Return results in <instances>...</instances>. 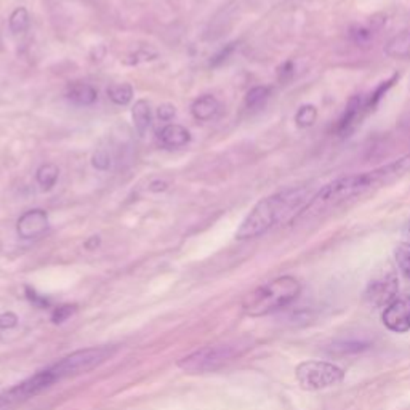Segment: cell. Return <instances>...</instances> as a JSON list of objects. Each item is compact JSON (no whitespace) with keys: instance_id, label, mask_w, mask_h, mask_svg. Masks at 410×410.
Instances as JSON below:
<instances>
[{"instance_id":"obj_1","label":"cell","mask_w":410,"mask_h":410,"mask_svg":"<svg viewBox=\"0 0 410 410\" xmlns=\"http://www.w3.org/2000/svg\"><path fill=\"white\" fill-rule=\"evenodd\" d=\"M410 174V154L399 158L390 164L381 165L379 169L358 175L342 176L338 180L328 183L314 197L308 202L303 208L296 213L292 221H300L305 218L316 217L332 207L335 208L344 202L353 201L354 197L363 196V194L374 191L377 188L386 186L390 183L399 180L404 175Z\"/></svg>"},{"instance_id":"obj_2","label":"cell","mask_w":410,"mask_h":410,"mask_svg":"<svg viewBox=\"0 0 410 410\" xmlns=\"http://www.w3.org/2000/svg\"><path fill=\"white\" fill-rule=\"evenodd\" d=\"M310 197V190L305 186L287 188L276 194L261 199L255 207L250 210L245 220L242 221L236 237L241 241L253 239L266 233L278 225L279 221L287 218L289 215H294L292 220L296 217V210H301V204Z\"/></svg>"},{"instance_id":"obj_3","label":"cell","mask_w":410,"mask_h":410,"mask_svg":"<svg viewBox=\"0 0 410 410\" xmlns=\"http://www.w3.org/2000/svg\"><path fill=\"white\" fill-rule=\"evenodd\" d=\"M300 294V280L294 276H282L260 285L247 295L242 301V310L250 317H263L290 306Z\"/></svg>"},{"instance_id":"obj_4","label":"cell","mask_w":410,"mask_h":410,"mask_svg":"<svg viewBox=\"0 0 410 410\" xmlns=\"http://www.w3.org/2000/svg\"><path fill=\"white\" fill-rule=\"evenodd\" d=\"M252 348V342L247 338L231 340V342L208 344L197 351L185 356L178 360V367L186 374H207L217 372L226 364L233 363Z\"/></svg>"},{"instance_id":"obj_5","label":"cell","mask_w":410,"mask_h":410,"mask_svg":"<svg viewBox=\"0 0 410 410\" xmlns=\"http://www.w3.org/2000/svg\"><path fill=\"white\" fill-rule=\"evenodd\" d=\"M114 353L116 347H95L79 349V351L68 354L66 358L58 360L56 364L48 367V369H50L56 381H59L69 379V377L87 374V372L96 369L98 365L105 364L107 359L112 358Z\"/></svg>"},{"instance_id":"obj_6","label":"cell","mask_w":410,"mask_h":410,"mask_svg":"<svg viewBox=\"0 0 410 410\" xmlns=\"http://www.w3.org/2000/svg\"><path fill=\"white\" fill-rule=\"evenodd\" d=\"M295 379L305 391H321L337 386L344 380V372L327 360H303L296 365Z\"/></svg>"},{"instance_id":"obj_7","label":"cell","mask_w":410,"mask_h":410,"mask_svg":"<svg viewBox=\"0 0 410 410\" xmlns=\"http://www.w3.org/2000/svg\"><path fill=\"white\" fill-rule=\"evenodd\" d=\"M399 280L393 268H386L375 274L367 284L364 301L370 308H386L397 296Z\"/></svg>"},{"instance_id":"obj_8","label":"cell","mask_w":410,"mask_h":410,"mask_svg":"<svg viewBox=\"0 0 410 410\" xmlns=\"http://www.w3.org/2000/svg\"><path fill=\"white\" fill-rule=\"evenodd\" d=\"M53 383H56V379L53 377L50 369L37 372V374L32 375L31 379L18 383L16 386L10 388L5 395L0 396V407L34 397L39 395V393L47 390V388H50Z\"/></svg>"},{"instance_id":"obj_9","label":"cell","mask_w":410,"mask_h":410,"mask_svg":"<svg viewBox=\"0 0 410 410\" xmlns=\"http://www.w3.org/2000/svg\"><path fill=\"white\" fill-rule=\"evenodd\" d=\"M381 319L390 332L407 333L410 331V295L396 296L385 308Z\"/></svg>"},{"instance_id":"obj_10","label":"cell","mask_w":410,"mask_h":410,"mask_svg":"<svg viewBox=\"0 0 410 410\" xmlns=\"http://www.w3.org/2000/svg\"><path fill=\"white\" fill-rule=\"evenodd\" d=\"M48 229V215L42 208H32L21 215L16 223V233L21 239H37Z\"/></svg>"},{"instance_id":"obj_11","label":"cell","mask_w":410,"mask_h":410,"mask_svg":"<svg viewBox=\"0 0 410 410\" xmlns=\"http://www.w3.org/2000/svg\"><path fill=\"white\" fill-rule=\"evenodd\" d=\"M372 348V342L364 337H348V338H338L333 342L331 347H327V353L331 356H354L367 351Z\"/></svg>"},{"instance_id":"obj_12","label":"cell","mask_w":410,"mask_h":410,"mask_svg":"<svg viewBox=\"0 0 410 410\" xmlns=\"http://www.w3.org/2000/svg\"><path fill=\"white\" fill-rule=\"evenodd\" d=\"M367 111H369V107H367V101L364 98H360V96H354V98L348 102L347 111H344L343 117L340 119L338 132L342 135H347L351 132V128L356 127V123L363 119V116Z\"/></svg>"},{"instance_id":"obj_13","label":"cell","mask_w":410,"mask_h":410,"mask_svg":"<svg viewBox=\"0 0 410 410\" xmlns=\"http://www.w3.org/2000/svg\"><path fill=\"white\" fill-rule=\"evenodd\" d=\"M159 138L165 148L178 149L186 146L191 142V133L183 126L178 123H169L159 132Z\"/></svg>"},{"instance_id":"obj_14","label":"cell","mask_w":410,"mask_h":410,"mask_svg":"<svg viewBox=\"0 0 410 410\" xmlns=\"http://www.w3.org/2000/svg\"><path fill=\"white\" fill-rule=\"evenodd\" d=\"M220 111V101L215 98L213 95H202L192 102L191 106V112L194 119L197 121H210L217 116V112Z\"/></svg>"},{"instance_id":"obj_15","label":"cell","mask_w":410,"mask_h":410,"mask_svg":"<svg viewBox=\"0 0 410 410\" xmlns=\"http://www.w3.org/2000/svg\"><path fill=\"white\" fill-rule=\"evenodd\" d=\"M68 98L80 106H91L98 98V91L90 84L74 82L68 87Z\"/></svg>"},{"instance_id":"obj_16","label":"cell","mask_w":410,"mask_h":410,"mask_svg":"<svg viewBox=\"0 0 410 410\" xmlns=\"http://www.w3.org/2000/svg\"><path fill=\"white\" fill-rule=\"evenodd\" d=\"M385 53L395 59H410V28L393 37L385 45Z\"/></svg>"},{"instance_id":"obj_17","label":"cell","mask_w":410,"mask_h":410,"mask_svg":"<svg viewBox=\"0 0 410 410\" xmlns=\"http://www.w3.org/2000/svg\"><path fill=\"white\" fill-rule=\"evenodd\" d=\"M132 117H133L135 130L138 132L139 137H144V135H146L149 130L151 122H153L149 102L146 100H138L137 102H135Z\"/></svg>"},{"instance_id":"obj_18","label":"cell","mask_w":410,"mask_h":410,"mask_svg":"<svg viewBox=\"0 0 410 410\" xmlns=\"http://www.w3.org/2000/svg\"><path fill=\"white\" fill-rule=\"evenodd\" d=\"M59 176V169L55 164H44L37 169V183H39L42 191H50L56 185Z\"/></svg>"},{"instance_id":"obj_19","label":"cell","mask_w":410,"mask_h":410,"mask_svg":"<svg viewBox=\"0 0 410 410\" xmlns=\"http://www.w3.org/2000/svg\"><path fill=\"white\" fill-rule=\"evenodd\" d=\"M107 96L117 106H126L133 98V89L130 84H112L107 89Z\"/></svg>"},{"instance_id":"obj_20","label":"cell","mask_w":410,"mask_h":410,"mask_svg":"<svg viewBox=\"0 0 410 410\" xmlns=\"http://www.w3.org/2000/svg\"><path fill=\"white\" fill-rule=\"evenodd\" d=\"M8 26H10V31H12L13 34H24V32L28 31V28H29L28 10H26L24 7L16 8L15 12L10 15Z\"/></svg>"},{"instance_id":"obj_21","label":"cell","mask_w":410,"mask_h":410,"mask_svg":"<svg viewBox=\"0 0 410 410\" xmlns=\"http://www.w3.org/2000/svg\"><path fill=\"white\" fill-rule=\"evenodd\" d=\"M395 258L397 268L410 280V242H402L395 249Z\"/></svg>"},{"instance_id":"obj_22","label":"cell","mask_w":410,"mask_h":410,"mask_svg":"<svg viewBox=\"0 0 410 410\" xmlns=\"http://www.w3.org/2000/svg\"><path fill=\"white\" fill-rule=\"evenodd\" d=\"M269 91L268 87H255L252 89L249 93L245 95V106L249 107V109H258V107H261L266 100L269 98Z\"/></svg>"},{"instance_id":"obj_23","label":"cell","mask_w":410,"mask_h":410,"mask_svg":"<svg viewBox=\"0 0 410 410\" xmlns=\"http://www.w3.org/2000/svg\"><path fill=\"white\" fill-rule=\"evenodd\" d=\"M316 117H317V111H316L314 106H311V105L303 106V107H300L298 112H296L295 122H296V126L301 127V128L311 127L312 123H314Z\"/></svg>"},{"instance_id":"obj_24","label":"cell","mask_w":410,"mask_h":410,"mask_svg":"<svg viewBox=\"0 0 410 410\" xmlns=\"http://www.w3.org/2000/svg\"><path fill=\"white\" fill-rule=\"evenodd\" d=\"M91 164H93V167L96 170H101V172H106L109 170L111 167V155L109 153H107L106 149H98L95 151L93 154V159H91Z\"/></svg>"},{"instance_id":"obj_25","label":"cell","mask_w":410,"mask_h":410,"mask_svg":"<svg viewBox=\"0 0 410 410\" xmlns=\"http://www.w3.org/2000/svg\"><path fill=\"white\" fill-rule=\"evenodd\" d=\"M175 114H176V109H175L174 105H162V106H159V109H158V116H159L160 121H164V122H170L172 119L175 117Z\"/></svg>"},{"instance_id":"obj_26","label":"cell","mask_w":410,"mask_h":410,"mask_svg":"<svg viewBox=\"0 0 410 410\" xmlns=\"http://www.w3.org/2000/svg\"><path fill=\"white\" fill-rule=\"evenodd\" d=\"M16 316L13 312H7V314L0 316V328H10L16 326Z\"/></svg>"},{"instance_id":"obj_27","label":"cell","mask_w":410,"mask_h":410,"mask_svg":"<svg viewBox=\"0 0 410 410\" xmlns=\"http://www.w3.org/2000/svg\"><path fill=\"white\" fill-rule=\"evenodd\" d=\"M233 48H234V44H231V45H228V47H226V48H225V50H221V53H218V55L213 58V61H212V64H213V66H217V64H220L221 61H225V59H226V58H228V55H229V53H231V52H233Z\"/></svg>"},{"instance_id":"obj_28","label":"cell","mask_w":410,"mask_h":410,"mask_svg":"<svg viewBox=\"0 0 410 410\" xmlns=\"http://www.w3.org/2000/svg\"><path fill=\"white\" fill-rule=\"evenodd\" d=\"M69 314H71V310H69V306L58 308V311L55 312V316H53V319H55V322H61V321L66 319Z\"/></svg>"},{"instance_id":"obj_29","label":"cell","mask_w":410,"mask_h":410,"mask_svg":"<svg viewBox=\"0 0 410 410\" xmlns=\"http://www.w3.org/2000/svg\"><path fill=\"white\" fill-rule=\"evenodd\" d=\"M167 188H169V185H167L165 181H154L153 185H151L149 190L154 191V192H159V191H165Z\"/></svg>"},{"instance_id":"obj_30","label":"cell","mask_w":410,"mask_h":410,"mask_svg":"<svg viewBox=\"0 0 410 410\" xmlns=\"http://www.w3.org/2000/svg\"><path fill=\"white\" fill-rule=\"evenodd\" d=\"M404 237H406L407 242H410V220L407 221L406 228H404Z\"/></svg>"}]
</instances>
